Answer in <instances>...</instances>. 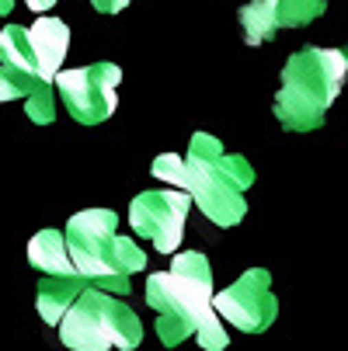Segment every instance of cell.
<instances>
[{"instance_id": "1", "label": "cell", "mask_w": 348, "mask_h": 351, "mask_svg": "<svg viewBox=\"0 0 348 351\" xmlns=\"http://www.w3.org/2000/svg\"><path fill=\"white\" fill-rule=\"evenodd\" d=\"M150 171L157 181L181 188L216 226H237L247 213L244 191L255 184V167L240 154H227L223 143L209 132H195L185 157L161 154Z\"/></svg>"}, {"instance_id": "2", "label": "cell", "mask_w": 348, "mask_h": 351, "mask_svg": "<svg viewBox=\"0 0 348 351\" xmlns=\"http://www.w3.org/2000/svg\"><path fill=\"white\" fill-rule=\"evenodd\" d=\"M348 77V56L341 49L307 45L292 53L282 66L275 90V119L286 132H314L324 125L327 108L341 94Z\"/></svg>"}, {"instance_id": "3", "label": "cell", "mask_w": 348, "mask_h": 351, "mask_svg": "<svg viewBox=\"0 0 348 351\" xmlns=\"http://www.w3.org/2000/svg\"><path fill=\"white\" fill-rule=\"evenodd\" d=\"M56 330L70 351H132L143 341L139 317L122 299L94 285H84V292L60 317Z\"/></svg>"}, {"instance_id": "4", "label": "cell", "mask_w": 348, "mask_h": 351, "mask_svg": "<svg viewBox=\"0 0 348 351\" xmlns=\"http://www.w3.org/2000/svg\"><path fill=\"white\" fill-rule=\"evenodd\" d=\"M146 303L157 313L178 317L192 327L213 313V268L209 258L198 250H185L171 261L167 271H154L146 278Z\"/></svg>"}, {"instance_id": "5", "label": "cell", "mask_w": 348, "mask_h": 351, "mask_svg": "<svg viewBox=\"0 0 348 351\" xmlns=\"http://www.w3.org/2000/svg\"><path fill=\"white\" fill-rule=\"evenodd\" d=\"M115 230H119V216L112 209H84V213L70 216L63 240H67L70 265H73L77 278H84L87 285L102 289V292H112V295H129V289H132L129 278L115 275L108 265Z\"/></svg>"}, {"instance_id": "6", "label": "cell", "mask_w": 348, "mask_h": 351, "mask_svg": "<svg viewBox=\"0 0 348 351\" xmlns=\"http://www.w3.org/2000/svg\"><path fill=\"white\" fill-rule=\"evenodd\" d=\"M119 80L122 70L115 63H91L77 70H60L53 77V90L73 122L102 125L119 108Z\"/></svg>"}, {"instance_id": "7", "label": "cell", "mask_w": 348, "mask_h": 351, "mask_svg": "<svg viewBox=\"0 0 348 351\" xmlns=\"http://www.w3.org/2000/svg\"><path fill=\"white\" fill-rule=\"evenodd\" d=\"M213 310L223 324L244 334H262L279 317V299L272 295V275L265 268H247L233 285L213 292Z\"/></svg>"}, {"instance_id": "8", "label": "cell", "mask_w": 348, "mask_h": 351, "mask_svg": "<svg viewBox=\"0 0 348 351\" xmlns=\"http://www.w3.org/2000/svg\"><path fill=\"white\" fill-rule=\"evenodd\" d=\"M192 213V198L181 188H154L139 191L129 202V226L150 240L161 254H174L181 237H185V219Z\"/></svg>"}, {"instance_id": "9", "label": "cell", "mask_w": 348, "mask_h": 351, "mask_svg": "<svg viewBox=\"0 0 348 351\" xmlns=\"http://www.w3.org/2000/svg\"><path fill=\"white\" fill-rule=\"evenodd\" d=\"M28 49H32V66H35V77L49 80L63 70V60L70 53V28L60 21V18H35L28 28Z\"/></svg>"}, {"instance_id": "10", "label": "cell", "mask_w": 348, "mask_h": 351, "mask_svg": "<svg viewBox=\"0 0 348 351\" xmlns=\"http://www.w3.org/2000/svg\"><path fill=\"white\" fill-rule=\"evenodd\" d=\"M84 278H77V275H45L42 282H38V295H35V310H38V317L49 324V327H56L60 324V317L70 310V303L84 292Z\"/></svg>"}, {"instance_id": "11", "label": "cell", "mask_w": 348, "mask_h": 351, "mask_svg": "<svg viewBox=\"0 0 348 351\" xmlns=\"http://www.w3.org/2000/svg\"><path fill=\"white\" fill-rule=\"evenodd\" d=\"M28 265L38 268L42 275H73L63 230H38L28 240Z\"/></svg>"}, {"instance_id": "12", "label": "cell", "mask_w": 348, "mask_h": 351, "mask_svg": "<svg viewBox=\"0 0 348 351\" xmlns=\"http://www.w3.org/2000/svg\"><path fill=\"white\" fill-rule=\"evenodd\" d=\"M0 63L14 66V70H25V73H35L25 25H4V28H0ZM38 80H42V77H38Z\"/></svg>"}, {"instance_id": "13", "label": "cell", "mask_w": 348, "mask_h": 351, "mask_svg": "<svg viewBox=\"0 0 348 351\" xmlns=\"http://www.w3.org/2000/svg\"><path fill=\"white\" fill-rule=\"evenodd\" d=\"M108 265H112L115 275H126V278H129L132 271H143V268H146V254H143V247H139L136 240L115 233L112 250H108Z\"/></svg>"}, {"instance_id": "14", "label": "cell", "mask_w": 348, "mask_h": 351, "mask_svg": "<svg viewBox=\"0 0 348 351\" xmlns=\"http://www.w3.org/2000/svg\"><path fill=\"white\" fill-rule=\"evenodd\" d=\"M38 84H49V80H38L35 73H25V70L0 63V105L4 101H25Z\"/></svg>"}, {"instance_id": "15", "label": "cell", "mask_w": 348, "mask_h": 351, "mask_svg": "<svg viewBox=\"0 0 348 351\" xmlns=\"http://www.w3.org/2000/svg\"><path fill=\"white\" fill-rule=\"evenodd\" d=\"M56 105H60V97H56L53 84H38L25 97V115L35 125H49V122H56Z\"/></svg>"}, {"instance_id": "16", "label": "cell", "mask_w": 348, "mask_h": 351, "mask_svg": "<svg viewBox=\"0 0 348 351\" xmlns=\"http://www.w3.org/2000/svg\"><path fill=\"white\" fill-rule=\"evenodd\" d=\"M195 341H198V348L202 351H223L227 344H230V334H227V327H223V320L216 317V310L195 327V334H192Z\"/></svg>"}, {"instance_id": "17", "label": "cell", "mask_w": 348, "mask_h": 351, "mask_svg": "<svg viewBox=\"0 0 348 351\" xmlns=\"http://www.w3.org/2000/svg\"><path fill=\"white\" fill-rule=\"evenodd\" d=\"M91 8L102 11V14H119V11L129 8V0H91Z\"/></svg>"}, {"instance_id": "18", "label": "cell", "mask_w": 348, "mask_h": 351, "mask_svg": "<svg viewBox=\"0 0 348 351\" xmlns=\"http://www.w3.org/2000/svg\"><path fill=\"white\" fill-rule=\"evenodd\" d=\"M28 4V11H35V14H45L49 8H56V0H25Z\"/></svg>"}, {"instance_id": "19", "label": "cell", "mask_w": 348, "mask_h": 351, "mask_svg": "<svg viewBox=\"0 0 348 351\" xmlns=\"http://www.w3.org/2000/svg\"><path fill=\"white\" fill-rule=\"evenodd\" d=\"M14 11V0H0V18H8Z\"/></svg>"}]
</instances>
